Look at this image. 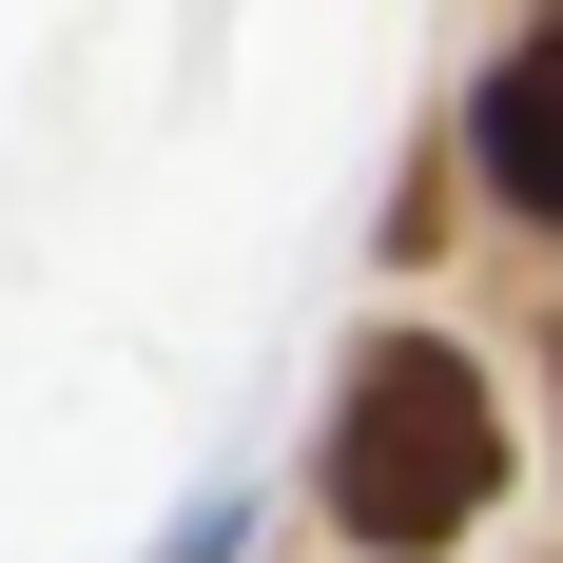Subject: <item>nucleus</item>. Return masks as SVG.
<instances>
[{"mask_svg":"<svg viewBox=\"0 0 563 563\" xmlns=\"http://www.w3.org/2000/svg\"><path fill=\"white\" fill-rule=\"evenodd\" d=\"M486 486H506V408H486V369H466L448 331H369V369H350V408H331V525L389 544V563H428Z\"/></svg>","mask_w":563,"mask_h":563,"instance_id":"nucleus-1","label":"nucleus"},{"mask_svg":"<svg viewBox=\"0 0 563 563\" xmlns=\"http://www.w3.org/2000/svg\"><path fill=\"white\" fill-rule=\"evenodd\" d=\"M466 156H486V195H506V214H544V233H563V0L525 20L506 58H486V98H466Z\"/></svg>","mask_w":563,"mask_h":563,"instance_id":"nucleus-2","label":"nucleus"},{"mask_svg":"<svg viewBox=\"0 0 563 563\" xmlns=\"http://www.w3.org/2000/svg\"><path fill=\"white\" fill-rule=\"evenodd\" d=\"M544 350H563V331H544Z\"/></svg>","mask_w":563,"mask_h":563,"instance_id":"nucleus-3","label":"nucleus"}]
</instances>
